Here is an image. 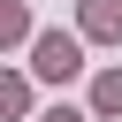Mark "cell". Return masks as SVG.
<instances>
[{
  "label": "cell",
  "instance_id": "8992f818",
  "mask_svg": "<svg viewBox=\"0 0 122 122\" xmlns=\"http://www.w3.org/2000/svg\"><path fill=\"white\" fill-rule=\"evenodd\" d=\"M46 122H92V114H76V107H46Z\"/></svg>",
  "mask_w": 122,
  "mask_h": 122
},
{
  "label": "cell",
  "instance_id": "5b68a950",
  "mask_svg": "<svg viewBox=\"0 0 122 122\" xmlns=\"http://www.w3.org/2000/svg\"><path fill=\"white\" fill-rule=\"evenodd\" d=\"M0 107H8V114H23V107H30V84H23V76H8V84H0Z\"/></svg>",
  "mask_w": 122,
  "mask_h": 122
},
{
  "label": "cell",
  "instance_id": "6da1fadb",
  "mask_svg": "<svg viewBox=\"0 0 122 122\" xmlns=\"http://www.w3.org/2000/svg\"><path fill=\"white\" fill-rule=\"evenodd\" d=\"M30 69H38L46 84H69V76L84 69V38H69V30H38V46H30Z\"/></svg>",
  "mask_w": 122,
  "mask_h": 122
},
{
  "label": "cell",
  "instance_id": "3957f363",
  "mask_svg": "<svg viewBox=\"0 0 122 122\" xmlns=\"http://www.w3.org/2000/svg\"><path fill=\"white\" fill-rule=\"evenodd\" d=\"M0 38H8V46H38V38H30V8H23V0H8V8H0Z\"/></svg>",
  "mask_w": 122,
  "mask_h": 122
},
{
  "label": "cell",
  "instance_id": "7a4b0ae2",
  "mask_svg": "<svg viewBox=\"0 0 122 122\" xmlns=\"http://www.w3.org/2000/svg\"><path fill=\"white\" fill-rule=\"evenodd\" d=\"M76 38L122 46V0H76Z\"/></svg>",
  "mask_w": 122,
  "mask_h": 122
},
{
  "label": "cell",
  "instance_id": "277c9868",
  "mask_svg": "<svg viewBox=\"0 0 122 122\" xmlns=\"http://www.w3.org/2000/svg\"><path fill=\"white\" fill-rule=\"evenodd\" d=\"M92 114H122V69H99V84H92Z\"/></svg>",
  "mask_w": 122,
  "mask_h": 122
}]
</instances>
